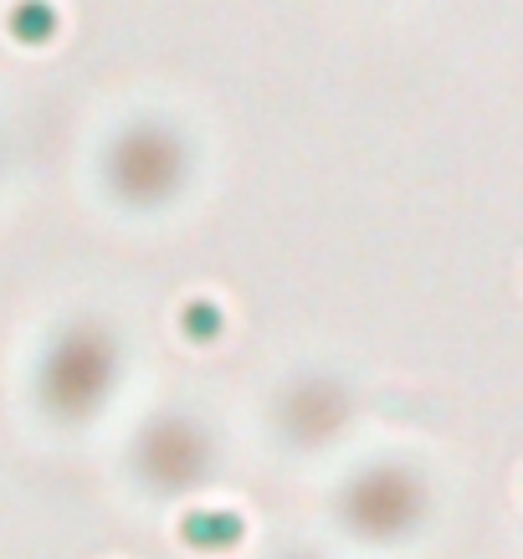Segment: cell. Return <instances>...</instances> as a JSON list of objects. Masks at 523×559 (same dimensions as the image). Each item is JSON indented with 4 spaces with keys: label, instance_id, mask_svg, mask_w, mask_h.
Returning <instances> with one entry per match:
<instances>
[{
    "label": "cell",
    "instance_id": "1",
    "mask_svg": "<svg viewBox=\"0 0 523 559\" xmlns=\"http://www.w3.org/2000/svg\"><path fill=\"white\" fill-rule=\"evenodd\" d=\"M51 32H57L51 0H16V5H11V36H16V41H47Z\"/></svg>",
    "mask_w": 523,
    "mask_h": 559
},
{
    "label": "cell",
    "instance_id": "2",
    "mask_svg": "<svg viewBox=\"0 0 523 559\" xmlns=\"http://www.w3.org/2000/svg\"><path fill=\"white\" fill-rule=\"evenodd\" d=\"M186 329L195 334V340H211V334L221 329V308L211 304V298H195V304L186 308Z\"/></svg>",
    "mask_w": 523,
    "mask_h": 559
}]
</instances>
